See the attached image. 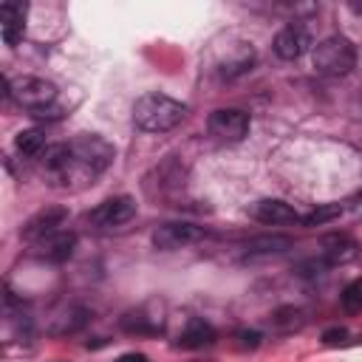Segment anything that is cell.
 <instances>
[{"label": "cell", "mask_w": 362, "mask_h": 362, "mask_svg": "<svg viewBox=\"0 0 362 362\" xmlns=\"http://www.w3.org/2000/svg\"><path fill=\"white\" fill-rule=\"evenodd\" d=\"M113 161V147L102 136H76L68 144H51L42 150V170L54 184L93 181Z\"/></svg>", "instance_id": "6da1fadb"}, {"label": "cell", "mask_w": 362, "mask_h": 362, "mask_svg": "<svg viewBox=\"0 0 362 362\" xmlns=\"http://www.w3.org/2000/svg\"><path fill=\"white\" fill-rule=\"evenodd\" d=\"M184 116H187V105L164 93H144L133 105V122L147 133L173 130L175 124H181Z\"/></svg>", "instance_id": "7a4b0ae2"}, {"label": "cell", "mask_w": 362, "mask_h": 362, "mask_svg": "<svg viewBox=\"0 0 362 362\" xmlns=\"http://www.w3.org/2000/svg\"><path fill=\"white\" fill-rule=\"evenodd\" d=\"M311 62L325 76H345L356 65V48H354V42L348 37L334 34V37H325L322 42L314 45Z\"/></svg>", "instance_id": "3957f363"}, {"label": "cell", "mask_w": 362, "mask_h": 362, "mask_svg": "<svg viewBox=\"0 0 362 362\" xmlns=\"http://www.w3.org/2000/svg\"><path fill=\"white\" fill-rule=\"evenodd\" d=\"M6 93H8L20 107H28V110H34V113L45 110V107L57 99L54 82L40 79V76H20V79H14V82H6Z\"/></svg>", "instance_id": "277c9868"}, {"label": "cell", "mask_w": 362, "mask_h": 362, "mask_svg": "<svg viewBox=\"0 0 362 362\" xmlns=\"http://www.w3.org/2000/svg\"><path fill=\"white\" fill-rule=\"evenodd\" d=\"M206 127L221 141H240L249 133V113L240 107H218L209 113Z\"/></svg>", "instance_id": "5b68a950"}, {"label": "cell", "mask_w": 362, "mask_h": 362, "mask_svg": "<svg viewBox=\"0 0 362 362\" xmlns=\"http://www.w3.org/2000/svg\"><path fill=\"white\" fill-rule=\"evenodd\" d=\"M204 235H206L204 226L184 223V221H173V223H161V226L153 232V246H156V249H181V246H189V243L201 240Z\"/></svg>", "instance_id": "8992f818"}, {"label": "cell", "mask_w": 362, "mask_h": 362, "mask_svg": "<svg viewBox=\"0 0 362 362\" xmlns=\"http://www.w3.org/2000/svg\"><path fill=\"white\" fill-rule=\"evenodd\" d=\"M133 215H136V201L130 195H116V198L102 201L88 218H90V223L110 229V226H122V223L133 221Z\"/></svg>", "instance_id": "52a82bcc"}, {"label": "cell", "mask_w": 362, "mask_h": 362, "mask_svg": "<svg viewBox=\"0 0 362 362\" xmlns=\"http://www.w3.org/2000/svg\"><path fill=\"white\" fill-rule=\"evenodd\" d=\"M65 218H68V209H65V206H45V209H40V212L23 226V238L31 240V243H37V240H42V238L59 232V226L65 223Z\"/></svg>", "instance_id": "ba28073f"}, {"label": "cell", "mask_w": 362, "mask_h": 362, "mask_svg": "<svg viewBox=\"0 0 362 362\" xmlns=\"http://www.w3.org/2000/svg\"><path fill=\"white\" fill-rule=\"evenodd\" d=\"M25 11L28 6L20 0H6L0 6V28H3V40L6 45H17L25 34Z\"/></svg>", "instance_id": "9c48e42d"}, {"label": "cell", "mask_w": 362, "mask_h": 362, "mask_svg": "<svg viewBox=\"0 0 362 362\" xmlns=\"http://www.w3.org/2000/svg\"><path fill=\"white\" fill-rule=\"evenodd\" d=\"M252 218H255V221H260V223H272V226H277V223H297V221H303V218L297 215V209H294L291 204L280 201V198H263V201L252 204Z\"/></svg>", "instance_id": "30bf717a"}, {"label": "cell", "mask_w": 362, "mask_h": 362, "mask_svg": "<svg viewBox=\"0 0 362 362\" xmlns=\"http://www.w3.org/2000/svg\"><path fill=\"white\" fill-rule=\"evenodd\" d=\"M272 45H274V54L280 59H297V57H303L308 51V31L303 25H297V23L286 25V28L277 31Z\"/></svg>", "instance_id": "8fae6325"}, {"label": "cell", "mask_w": 362, "mask_h": 362, "mask_svg": "<svg viewBox=\"0 0 362 362\" xmlns=\"http://www.w3.org/2000/svg\"><path fill=\"white\" fill-rule=\"evenodd\" d=\"M37 246V255L42 257V260H48V263H62V260H68L71 255H74V246H76V235L74 232H54V235H48V238H42V240H37L34 243Z\"/></svg>", "instance_id": "7c38bea8"}, {"label": "cell", "mask_w": 362, "mask_h": 362, "mask_svg": "<svg viewBox=\"0 0 362 362\" xmlns=\"http://www.w3.org/2000/svg\"><path fill=\"white\" fill-rule=\"evenodd\" d=\"M212 342H215V328L209 322H204L201 317H192L187 322V328L181 331V337H178L181 348H204V345H212Z\"/></svg>", "instance_id": "4fadbf2b"}, {"label": "cell", "mask_w": 362, "mask_h": 362, "mask_svg": "<svg viewBox=\"0 0 362 362\" xmlns=\"http://www.w3.org/2000/svg\"><path fill=\"white\" fill-rule=\"evenodd\" d=\"M322 257L331 266L334 263H348V260L356 257V243L351 238H345V235H331V238L322 240Z\"/></svg>", "instance_id": "5bb4252c"}, {"label": "cell", "mask_w": 362, "mask_h": 362, "mask_svg": "<svg viewBox=\"0 0 362 362\" xmlns=\"http://www.w3.org/2000/svg\"><path fill=\"white\" fill-rule=\"evenodd\" d=\"M291 249V238L286 235H260L243 243V255L246 257H257V255H274V252H286Z\"/></svg>", "instance_id": "9a60e30c"}, {"label": "cell", "mask_w": 362, "mask_h": 362, "mask_svg": "<svg viewBox=\"0 0 362 362\" xmlns=\"http://www.w3.org/2000/svg\"><path fill=\"white\" fill-rule=\"evenodd\" d=\"M14 147L23 156H42V150H45V133L37 130V127L34 130H20L17 139H14Z\"/></svg>", "instance_id": "2e32d148"}, {"label": "cell", "mask_w": 362, "mask_h": 362, "mask_svg": "<svg viewBox=\"0 0 362 362\" xmlns=\"http://www.w3.org/2000/svg\"><path fill=\"white\" fill-rule=\"evenodd\" d=\"M342 308H345L348 314L362 311V277H359V280H354V283L342 291Z\"/></svg>", "instance_id": "e0dca14e"}, {"label": "cell", "mask_w": 362, "mask_h": 362, "mask_svg": "<svg viewBox=\"0 0 362 362\" xmlns=\"http://www.w3.org/2000/svg\"><path fill=\"white\" fill-rule=\"evenodd\" d=\"M339 212H342V209H339V204H328V206H320V209L308 212V215L303 218V223H305V226H320V223H325V221L337 218Z\"/></svg>", "instance_id": "ac0fdd59"}, {"label": "cell", "mask_w": 362, "mask_h": 362, "mask_svg": "<svg viewBox=\"0 0 362 362\" xmlns=\"http://www.w3.org/2000/svg\"><path fill=\"white\" fill-rule=\"evenodd\" d=\"M345 334H348L345 328H334V331H325V337H322V339H325V342H339Z\"/></svg>", "instance_id": "d6986e66"}, {"label": "cell", "mask_w": 362, "mask_h": 362, "mask_svg": "<svg viewBox=\"0 0 362 362\" xmlns=\"http://www.w3.org/2000/svg\"><path fill=\"white\" fill-rule=\"evenodd\" d=\"M240 339H243V345H252V348H255V345H257V339H260V334H257V331H243V334H240Z\"/></svg>", "instance_id": "ffe728a7"}, {"label": "cell", "mask_w": 362, "mask_h": 362, "mask_svg": "<svg viewBox=\"0 0 362 362\" xmlns=\"http://www.w3.org/2000/svg\"><path fill=\"white\" fill-rule=\"evenodd\" d=\"M119 362H147V356H144V354H127V356H122Z\"/></svg>", "instance_id": "44dd1931"}, {"label": "cell", "mask_w": 362, "mask_h": 362, "mask_svg": "<svg viewBox=\"0 0 362 362\" xmlns=\"http://www.w3.org/2000/svg\"><path fill=\"white\" fill-rule=\"evenodd\" d=\"M351 8H354V11H359V14H362V3H351Z\"/></svg>", "instance_id": "7402d4cb"}]
</instances>
